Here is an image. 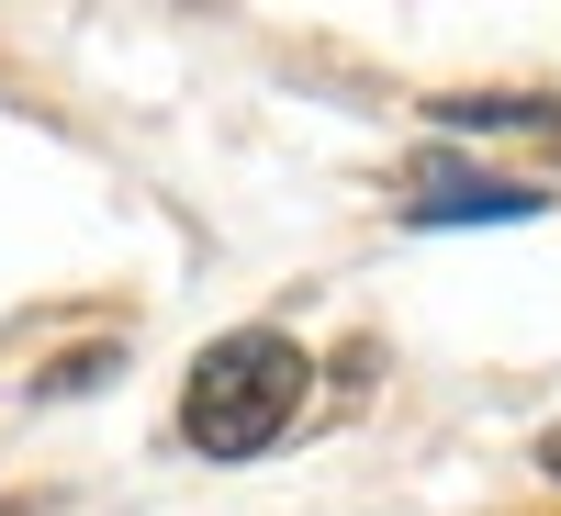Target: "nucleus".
Returning <instances> with one entry per match:
<instances>
[{"label":"nucleus","mask_w":561,"mask_h":516,"mask_svg":"<svg viewBox=\"0 0 561 516\" xmlns=\"http://www.w3.org/2000/svg\"><path fill=\"white\" fill-rule=\"evenodd\" d=\"M304 393H314V359L280 337V325H237V337H214L192 359V382H180V427H192L203 460H259L304 415Z\"/></svg>","instance_id":"obj_1"},{"label":"nucleus","mask_w":561,"mask_h":516,"mask_svg":"<svg viewBox=\"0 0 561 516\" xmlns=\"http://www.w3.org/2000/svg\"><path fill=\"white\" fill-rule=\"evenodd\" d=\"M517 214H539L528 180H460V169L415 180V225H517Z\"/></svg>","instance_id":"obj_2"},{"label":"nucleus","mask_w":561,"mask_h":516,"mask_svg":"<svg viewBox=\"0 0 561 516\" xmlns=\"http://www.w3.org/2000/svg\"><path fill=\"white\" fill-rule=\"evenodd\" d=\"M539 460H550V472H561V438H550V449H539Z\"/></svg>","instance_id":"obj_3"}]
</instances>
